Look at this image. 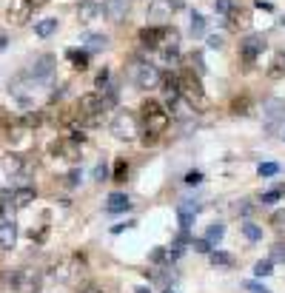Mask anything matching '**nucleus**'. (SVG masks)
Returning <instances> with one entry per match:
<instances>
[{
	"label": "nucleus",
	"mask_w": 285,
	"mask_h": 293,
	"mask_svg": "<svg viewBox=\"0 0 285 293\" xmlns=\"http://www.w3.org/2000/svg\"><path fill=\"white\" fill-rule=\"evenodd\" d=\"M131 225H134V222H120V225L112 228V233H120V231H126V228H131Z\"/></svg>",
	"instance_id": "5fc2aeb1"
},
{
	"label": "nucleus",
	"mask_w": 285,
	"mask_h": 293,
	"mask_svg": "<svg viewBox=\"0 0 285 293\" xmlns=\"http://www.w3.org/2000/svg\"><path fill=\"white\" fill-rule=\"evenodd\" d=\"M251 211H254V205H248L245 199H242L240 205H237V214H242V216H248V214H251Z\"/></svg>",
	"instance_id": "8fccbe9b"
},
{
	"label": "nucleus",
	"mask_w": 285,
	"mask_h": 293,
	"mask_svg": "<svg viewBox=\"0 0 285 293\" xmlns=\"http://www.w3.org/2000/svg\"><path fill=\"white\" fill-rule=\"evenodd\" d=\"M12 287L14 293H38L40 285H43V273L38 268H20L12 273Z\"/></svg>",
	"instance_id": "0eeeda50"
},
{
	"label": "nucleus",
	"mask_w": 285,
	"mask_h": 293,
	"mask_svg": "<svg viewBox=\"0 0 285 293\" xmlns=\"http://www.w3.org/2000/svg\"><path fill=\"white\" fill-rule=\"evenodd\" d=\"M126 177H129V162H126L123 157H117V159H114V174H112V179H114V182H126Z\"/></svg>",
	"instance_id": "2f4dec72"
},
{
	"label": "nucleus",
	"mask_w": 285,
	"mask_h": 293,
	"mask_svg": "<svg viewBox=\"0 0 285 293\" xmlns=\"http://www.w3.org/2000/svg\"><path fill=\"white\" fill-rule=\"evenodd\" d=\"M282 196H285V188H282V185H277V188L265 191V194L260 196V202H262V205H271V202H279Z\"/></svg>",
	"instance_id": "72a5a7b5"
},
{
	"label": "nucleus",
	"mask_w": 285,
	"mask_h": 293,
	"mask_svg": "<svg viewBox=\"0 0 285 293\" xmlns=\"http://www.w3.org/2000/svg\"><path fill=\"white\" fill-rule=\"evenodd\" d=\"M34 196H38V191L31 188V185H23V188H14L12 191V205L14 208H26L34 202Z\"/></svg>",
	"instance_id": "5701e85b"
},
{
	"label": "nucleus",
	"mask_w": 285,
	"mask_h": 293,
	"mask_svg": "<svg viewBox=\"0 0 285 293\" xmlns=\"http://www.w3.org/2000/svg\"><path fill=\"white\" fill-rule=\"evenodd\" d=\"M271 268H274V262H271V259H260V262L254 265V273L262 279V276H271V273H274Z\"/></svg>",
	"instance_id": "e433bc0d"
},
{
	"label": "nucleus",
	"mask_w": 285,
	"mask_h": 293,
	"mask_svg": "<svg viewBox=\"0 0 285 293\" xmlns=\"http://www.w3.org/2000/svg\"><path fill=\"white\" fill-rule=\"evenodd\" d=\"M0 165H3V171L9 174V177H26V174L31 171V159L26 157V154H20V151H9L6 157L0 159Z\"/></svg>",
	"instance_id": "f8f14e48"
},
{
	"label": "nucleus",
	"mask_w": 285,
	"mask_h": 293,
	"mask_svg": "<svg viewBox=\"0 0 285 293\" xmlns=\"http://www.w3.org/2000/svg\"><path fill=\"white\" fill-rule=\"evenodd\" d=\"M14 242H17V225L12 219H0V248L12 250Z\"/></svg>",
	"instance_id": "aec40b11"
},
{
	"label": "nucleus",
	"mask_w": 285,
	"mask_h": 293,
	"mask_svg": "<svg viewBox=\"0 0 285 293\" xmlns=\"http://www.w3.org/2000/svg\"><path fill=\"white\" fill-rule=\"evenodd\" d=\"M57 31V17H43V20H38V23H34V34L38 37H51Z\"/></svg>",
	"instance_id": "cd10ccee"
},
{
	"label": "nucleus",
	"mask_w": 285,
	"mask_h": 293,
	"mask_svg": "<svg viewBox=\"0 0 285 293\" xmlns=\"http://www.w3.org/2000/svg\"><path fill=\"white\" fill-rule=\"evenodd\" d=\"M83 43H86V51H100V49H105V34H86L83 37Z\"/></svg>",
	"instance_id": "c756f323"
},
{
	"label": "nucleus",
	"mask_w": 285,
	"mask_h": 293,
	"mask_svg": "<svg viewBox=\"0 0 285 293\" xmlns=\"http://www.w3.org/2000/svg\"><path fill=\"white\" fill-rule=\"evenodd\" d=\"M46 83H49V80H34V77H29V74H20V77H14L12 83H9V94H12L20 105L29 108V105L43 94Z\"/></svg>",
	"instance_id": "20e7f679"
},
{
	"label": "nucleus",
	"mask_w": 285,
	"mask_h": 293,
	"mask_svg": "<svg viewBox=\"0 0 285 293\" xmlns=\"http://www.w3.org/2000/svg\"><path fill=\"white\" fill-rule=\"evenodd\" d=\"M3 125H9V122H6V120H3V117H0V129H3Z\"/></svg>",
	"instance_id": "bf43d9fd"
},
{
	"label": "nucleus",
	"mask_w": 285,
	"mask_h": 293,
	"mask_svg": "<svg viewBox=\"0 0 285 293\" xmlns=\"http://www.w3.org/2000/svg\"><path fill=\"white\" fill-rule=\"evenodd\" d=\"M282 137H285V134H282Z\"/></svg>",
	"instance_id": "052dcab7"
},
{
	"label": "nucleus",
	"mask_w": 285,
	"mask_h": 293,
	"mask_svg": "<svg viewBox=\"0 0 285 293\" xmlns=\"http://www.w3.org/2000/svg\"><path fill=\"white\" fill-rule=\"evenodd\" d=\"M83 273H86V259L77 257V253L60 259V262L55 265V270H51V276H55L57 282H75V279H80Z\"/></svg>",
	"instance_id": "6e6552de"
},
{
	"label": "nucleus",
	"mask_w": 285,
	"mask_h": 293,
	"mask_svg": "<svg viewBox=\"0 0 285 293\" xmlns=\"http://www.w3.org/2000/svg\"><path fill=\"white\" fill-rule=\"evenodd\" d=\"M200 214V202H194V199H186V202H180L177 205V216H180V228L183 231H188V228L194 225V216Z\"/></svg>",
	"instance_id": "f3484780"
},
{
	"label": "nucleus",
	"mask_w": 285,
	"mask_h": 293,
	"mask_svg": "<svg viewBox=\"0 0 285 293\" xmlns=\"http://www.w3.org/2000/svg\"><path fill=\"white\" fill-rule=\"evenodd\" d=\"M129 80L134 83L137 88H142V91H149V88H157L160 86V80H163V74H160V68L154 66V63H149V60H140V57H134V60L129 63Z\"/></svg>",
	"instance_id": "7ed1b4c3"
},
{
	"label": "nucleus",
	"mask_w": 285,
	"mask_h": 293,
	"mask_svg": "<svg viewBox=\"0 0 285 293\" xmlns=\"http://www.w3.org/2000/svg\"><path fill=\"white\" fill-rule=\"evenodd\" d=\"M31 12H34V6H31L29 0H12L9 3V20L12 23H26V20L31 17Z\"/></svg>",
	"instance_id": "a211bd4d"
},
{
	"label": "nucleus",
	"mask_w": 285,
	"mask_h": 293,
	"mask_svg": "<svg viewBox=\"0 0 285 293\" xmlns=\"http://www.w3.org/2000/svg\"><path fill=\"white\" fill-rule=\"evenodd\" d=\"M177 83H180V97L186 100V103H191L194 111L208 108V97H205V88H203L200 74H194L191 68H183V71L177 74Z\"/></svg>",
	"instance_id": "f03ea898"
},
{
	"label": "nucleus",
	"mask_w": 285,
	"mask_h": 293,
	"mask_svg": "<svg viewBox=\"0 0 285 293\" xmlns=\"http://www.w3.org/2000/svg\"><path fill=\"white\" fill-rule=\"evenodd\" d=\"M151 262H154V265L168 262V250L166 248H154V250H151Z\"/></svg>",
	"instance_id": "a19ab883"
},
{
	"label": "nucleus",
	"mask_w": 285,
	"mask_h": 293,
	"mask_svg": "<svg viewBox=\"0 0 285 293\" xmlns=\"http://www.w3.org/2000/svg\"><path fill=\"white\" fill-rule=\"evenodd\" d=\"M242 236H245L248 242H260V239H262V228L254 225V222H242Z\"/></svg>",
	"instance_id": "7c9ffc66"
},
{
	"label": "nucleus",
	"mask_w": 285,
	"mask_h": 293,
	"mask_svg": "<svg viewBox=\"0 0 285 293\" xmlns=\"http://www.w3.org/2000/svg\"><path fill=\"white\" fill-rule=\"evenodd\" d=\"M180 9H183V0H154L149 6V20L163 26L166 20H171L174 12H180Z\"/></svg>",
	"instance_id": "ddd939ff"
},
{
	"label": "nucleus",
	"mask_w": 285,
	"mask_h": 293,
	"mask_svg": "<svg viewBox=\"0 0 285 293\" xmlns=\"http://www.w3.org/2000/svg\"><path fill=\"white\" fill-rule=\"evenodd\" d=\"M105 86H109V68H103L97 74V88H105Z\"/></svg>",
	"instance_id": "09e8293b"
},
{
	"label": "nucleus",
	"mask_w": 285,
	"mask_h": 293,
	"mask_svg": "<svg viewBox=\"0 0 285 293\" xmlns=\"http://www.w3.org/2000/svg\"><path fill=\"white\" fill-rule=\"evenodd\" d=\"M140 111H142V125H146V131H142V145H154V142L166 134L168 122H171V114H168L157 100H146Z\"/></svg>",
	"instance_id": "f257e3e1"
},
{
	"label": "nucleus",
	"mask_w": 285,
	"mask_h": 293,
	"mask_svg": "<svg viewBox=\"0 0 285 293\" xmlns=\"http://www.w3.org/2000/svg\"><path fill=\"white\" fill-rule=\"evenodd\" d=\"M6 199H12V191H0V219H3V211H6V205H9Z\"/></svg>",
	"instance_id": "de8ad7c7"
},
{
	"label": "nucleus",
	"mask_w": 285,
	"mask_h": 293,
	"mask_svg": "<svg viewBox=\"0 0 285 293\" xmlns=\"http://www.w3.org/2000/svg\"><path fill=\"white\" fill-rule=\"evenodd\" d=\"M97 14H103V3H97V0H80V9H77L80 23H88V20H94Z\"/></svg>",
	"instance_id": "4be33fe9"
},
{
	"label": "nucleus",
	"mask_w": 285,
	"mask_h": 293,
	"mask_svg": "<svg viewBox=\"0 0 285 293\" xmlns=\"http://www.w3.org/2000/svg\"><path fill=\"white\" fill-rule=\"evenodd\" d=\"M265 74H268L271 80L285 77V51H274V57H271V63H268Z\"/></svg>",
	"instance_id": "393cba45"
},
{
	"label": "nucleus",
	"mask_w": 285,
	"mask_h": 293,
	"mask_svg": "<svg viewBox=\"0 0 285 293\" xmlns=\"http://www.w3.org/2000/svg\"><path fill=\"white\" fill-rule=\"evenodd\" d=\"M160 88H163V94H166V100H168V105L174 103V100H180V83H177V74H163V80H160Z\"/></svg>",
	"instance_id": "412c9836"
},
{
	"label": "nucleus",
	"mask_w": 285,
	"mask_h": 293,
	"mask_svg": "<svg viewBox=\"0 0 285 293\" xmlns=\"http://www.w3.org/2000/svg\"><path fill=\"white\" fill-rule=\"evenodd\" d=\"M242 287H245L248 293H271V290H268L265 285H260V282H245V285H242Z\"/></svg>",
	"instance_id": "c03bdc74"
},
{
	"label": "nucleus",
	"mask_w": 285,
	"mask_h": 293,
	"mask_svg": "<svg viewBox=\"0 0 285 293\" xmlns=\"http://www.w3.org/2000/svg\"><path fill=\"white\" fill-rule=\"evenodd\" d=\"M282 117H285V100L274 97V100H265V103H262V122H265L268 134H277Z\"/></svg>",
	"instance_id": "9b49d317"
},
{
	"label": "nucleus",
	"mask_w": 285,
	"mask_h": 293,
	"mask_svg": "<svg viewBox=\"0 0 285 293\" xmlns=\"http://www.w3.org/2000/svg\"><path fill=\"white\" fill-rule=\"evenodd\" d=\"M129 208H131V199L126 194H112L105 199V211H109V214H123Z\"/></svg>",
	"instance_id": "b1692460"
},
{
	"label": "nucleus",
	"mask_w": 285,
	"mask_h": 293,
	"mask_svg": "<svg viewBox=\"0 0 285 293\" xmlns=\"http://www.w3.org/2000/svg\"><path fill=\"white\" fill-rule=\"evenodd\" d=\"M77 182H80V171H72V174L66 177V185H68V188H75Z\"/></svg>",
	"instance_id": "3c124183"
},
{
	"label": "nucleus",
	"mask_w": 285,
	"mask_h": 293,
	"mask_svg": "<svg viewBox=\"0 0 285 293\" xmlns=\"http://www.w3.org/2000/svg\"><path fill=\"white\" fill-rule=\"evenodd\" d=\"M75 111H77V117L83 120V125H97L100 117H103V111H109V108H105V103H103V94L88 91L75 103Z\"/></svg>",
	"instance_id": "39448f33"
},
{
	"label": "nucleus",
	"mask_w": 285,
	"mask_h": 293,
	"mask_svg": "<svg viewBox=\"0 0 285 293\" xmlns=\"http://www.w3.org/2000/svg\"><path fill=\"white\" fill-rule=\"evenodd\" d=\"M134 293H151V287H146V285H142V287H137Z\"/></svg>",
	"instance_id": "13d9d810"
},
{
	"label": "nucleus",
	"mask_w": 285,
	"mask_h": 293,
	"mask_svg": "<svg viewBox=\"0 0 285 293\" xmlns=\"http://www.w3.org/2000/svg\"><path fill=\"white\" fill-rule=\"evenodd\" d=\"M126 12H129V0H105L103 3V14L112 20V23L126 20Z\"/></svg>",
	"instance_id": "6ab92c4d"
},
{
	"label": "nucleus",
	"mask_w": 285,
	"mask_h": 293,
	"mask_svg": "<svg viewBox=\"0 0 285 293\" xmlns=\"http://www.w3.org/2000/svg\"><path fill=\"white\" fill-rule=\"evenodd\" d=\"M112 134L117 137V140H137V134H140V120H137L134 111H117V117L112 120Z\"/></svg>",
	"instance_id": "423d86ee"
},
{
	"label": "nucleus",
	"mask_w": 285,
	"mask_h": 293,
	"mask_svg": "<svg viewBox=\"0 0 285 293\" xmlns=\"http://www.w3.org/2000/svg\"><path fill=\"white\" fill-rule=\"evenodd\" d=\"M231 114H237V117L251 114V97H248V94H242V97H234V103H231Z\"/></svg>",
	"instance_id": "c85d7f7f"
},
{
	"label": "nucleus",
	"mask_w": 285,
	"mask_h": 293,
	"mask_svg": "<svg viewBox=\"0 0 285 293\" xmlns=\"http://www.w3.org/2000/svg\"><path fill=\"white\" fill-rule=\"evenodd\" d=\"M77 293H105V290H103L100 285H86V287H80Z\"/></svg>",
	"instance_id": "603ef678"
},
{
	"label": "nucleus",
	"mask_w": 285,
	"mask_h": 293,
	"mask_svg": "<svg viewBox=\"0 0 285 293\" xmlns=\"http://www.w3.org/2000/svg\"><path fill=\"white\" fill-rule=\"evenodd\" d=\"M225 17H228V29H234V31L248 29V26H251V9H248V6H240V3H234V9H231Z\"/></svg>",
	"instance_id": "2eb2a0df"
},
{
	"label": "nucleus",
	"mask_w": 285,
	"mask_h": 293,
	"mask_svg": "<svg viewBox=\"0 0 285 293\" xmlns=\"http://www.w3.org/2000/svg\"><path fill=\"white\" fill-rule=\"evenodd\" d=\"M265 37L262 34H248L245 40L240 43V60H242V68H254L257 57L265 51Z\"/></svg>",
	"instance_id": "1a4fd4ad"
},
{
	"label": "nucleus",
	"mask_w": 285,
	"mask_h": 293,
	"mask_svg": "<svg viewBox=\"0 0 285 293\" xmlns=\"http://www.w3.org/2000/svg\"><path fill=\"white\" fill-rule=\"evenodd\" d=\"M191 248L197 250V253H211V242H208V239H191Z\"/></svg>",
	"instance_id": "79ce46f5"
},
{
	"label": "nucleus",
	"mask_w": 285,
	"mask_h": 293,
	"mask_svg": "<svg viewBox=\"0 0 285 293\" xmlns=\"http://www.w3.org/2000/svg\"><path fill=\"white\" fill-rule=\"evenodd\" d=\"M6 43H9V40H6V37H3V34H0V51L6 49Z\"/></svg>",
	"instance_id": "4d7b16f0"
},
{
	"label": "nucleus",
	"mask_w": 285,
	"mask_h": 293,
	"mask_svg": "<svg viewBox=\"0 0 285 293\" xmlns=\"http://www.w3.org/2000/svg\"><path fill=\"white\" fill-rule=\"evenodd\" d=\"M271 262H282L285 265V242H274L271 245Z\"/></svg>",
	"instance_id": "4c0bfd02"
},
{
	"label": "nucleus",
	"mask_w": 285,
	"mask_h": 293,
	"mask_svg": "<svg viewBox=\"0 0 285 293\" xmlns=\"http://www.w3.org/2000/svg\"><path fill=\"white\" fill-rule=\"evenodd\" d=\"M163 34H166V26H146V29H140L137 40H140L142 49H157L160 40H163Z\"/></svg>",
	"instance_id": "dca6fc26"
},
{
	"label": "nucleus",
	"mask_w": 285,
	"mask_h": 293,
	"mask_svg": "<svg viewBox=\"0 0 285 293\" xmlns=\"http://www.w3.org/2000/svg\"><path fill=\"white\" fill-rule=\"evenodd\" d=\"M55 54H40L38 60H34V66L29 68V77H34V80H49L51 77V71H55Z\"/></svg>",
	"instance_id": "4468645a"
},
{
	"label": "nucleus",
	"mask_w": 285,
	"mask_h": 293,
	"mask_svg": "<svg viewBox=\"0 0 285 293\" xmlns=\"http://www.w3.org/2000/svg\"><path fill=\"white\" fill-rule=\"evenodd\" d=\"M200 182H203V174L200 171H188L186 174V185H200Z\"/></svg>",
	"instance_id": "a18cd8bd"
},
{
	"label": "nucleus",
	"mask_w": 285,
	"mask_h": 293,
	"mask_svg": "<svg viewBox=\"0 0 285 293\" xmlns=\"http://www.w3.org/2000/svg\"><path fill=\"white\" fill-rule=\"evenodd\" d=\"M29 3H31V6H34V9H38V6H46L49 0H29Z\"/></svg>",
	"instance_id": "6e6d98bb"
},
{
	"label": "nucleus",
	"mask_w": 285,
	"mask_h": 293,
	"mask_svg": "<svg viewBox=\"0 0 285 293\" xmlns=\"http://www.w3.org/2000/svg\"><path fill=\"white\" fill-rule=\"evenodd\" d=\"M234 3L237 0H214V9H217L220 14H228L231 9H234Z\"/></svg>",
	"instance_id": "37998d69"
},
{
	"label": "nucleus",
	"mask_w": 285,
	"mask_h": 293,
	"mask_svg": "<svg viewBox=\"0 0 285 293\" xmlns=\"http://www.w3.org/2000/svg\"><path fill=\"white\" fill-rule=\"evenodd\" d=\"M211 265L214 268H220V270H231L237 265V259H234V253H225V250H211Z\"/></svg>",
	"instance_id": "a878e982"
},
{
	"label": "nucleus",
	"mask_w": 285,
	"mask_h": 293,
	"mask_svg": "<svg viewBox=\"0 0 285 293\" xmlns=\"http://www.w3.org/2000/svg\"><path fill=\"white\" fill-rule=\"evenodd\" d=\"M271 228H274V231H279V233H285V208L271 216Z\"/></svg>",
	"instance_id": "58836bf2"
},
{
	"label": "nucleus",
	"mask_w": 285,
	"mask_h": 293,
	"mask_svg": "<svg viewBox=\"0 0 285 293\" xmlns=\"http://www.w3.org/2000/svg\"><path fill=\"white\" fill-rule=\"evenodd\" d=\"M208 46H211V49H220V46H223V37H220V34H211V37H208Z\"/></svg>",
	"instance_id": "864d4df0"
},
{
	"label": "nucleus",
	"mask_w": 285,
	"mask_h": 293,
	"mask_svg": "<svg viewBox=\"0 0 285 293\" xmlns=\"http://www.w3.org/2000/svg\"><path fill=\"white\" fill-rule=\"evenodd\" d=\"M49 154L51 157L68 159V162H77L80 159V142L75 137H57V140L49 142Z\"/></svg>",
	"instance_id": "9d476101"
},
{
	"label": "nucleus",
	"mask_w": 285,
	"mask_h": 293,
	"mask_svg": "<svg viewBox=\"0 0 285 293\" xmlns=\"http://www.w3.org/2000/svg\"><path fill=\"white\" fill-rule=\"evenodd\" d=\"M66 57H68V63H72V68H75V71H86V68H88V51L86 49H83V51L68 49Z\"/></svg>",
	"instance_id": "bb28decb"
},
{
	"label": "nucleus",
	"mask_w": 285,
	"mask_h": 293,
	"mask_svg": "<svg viewBox=\"0 0 285 293\" xmlns=\"http://www.w3.org/2000/svg\"><path fill=\"white\" fill-rule=\"evenodd\" d=\"M92 177H94V182H103V179L109 177V171H105V165H97V168L92 171Z\"/></svg>",
	"instance_id": "49530a36"
},
{
	"label": "nucleus",
	"mask_w": 285,
	"mask_h": 293,
	"mask_svg": "<svg viewBox=\"0 0 285 293\" xmlns=\"http://www.w3.org/2000/svg\"><path fill=\"white\" fill-rule=\"evenodd\" d=\"M188 63H191V71L194 74H200V77H203L205 74V63H203V54H200V51H194V54H188Z\"/></svg>",
	"instance_id": "c9c22d12"
},
{
	"label": "nucleus",
	"mask_w": 285,
	"mask_h": 293,
	"mask_svg": "<svg viewBox=\"0 0 285 293\" xmlns=\"http://www.w3.org/2000/svg\"><path fill=\"white\" fill-rule=\"evenodd\" d=\"M191 34L194 37H203L205 34V17H203V14H197V12L191 14Z\"/></svg>",
	"instance_id": "f704fd0d"
},
{
	"label": "nucleus",
	"mask_w": 285,
	"mask_h": 293,
	"mask_svg": "<svg viewBox=\"0 0 285 293\" xmlns=\"http://www.w3.org/2000/svg\"><path fill=\"white\" fill-rule=\"evenodd\" d=\"M223 236H225V225H223V222H214V225H208V233H205V239H208L211 245H217Z\"/></svg>",
	"instance_id": "473e14b6"
},
{
	"label": "nucleus",
	"mask_w": 285,
	"mask_h": 293,
	"mask_svg": "<svg viewBox=\"0 0 285 293\" xmlns=\"http://www.w3.org/2000/svg\"><path fill=\"white\" fill-rule=\"evenodd\" d=\"M279 174V165L277 162H262L260 165V177H277Z\"/></svg>",
	"instance_id": "ea45409f"
}]
</instances>
